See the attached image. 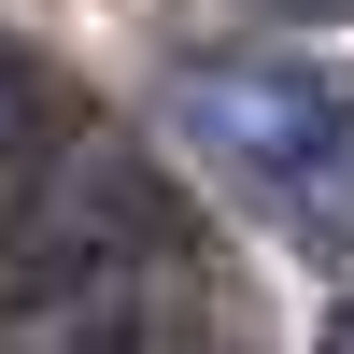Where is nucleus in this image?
I'll list each match as a JSON object with an SVG mask.
<instances>
[{
  "mask_svg": "<svg viewBox=\"0 0 354 354\" xmlns=\"http://www.w3.org/2000/svg\"><path fill=\"white\" fill-rule=\"evenodd\" d=\"M170 142L255 198L298 255L354 283V85L312 57H185L170 71Z\"/></svg>",
  "mask_w": 354,
  "mask_h": 354,
  "instance_id": "nucleus-1",
  "label": "nucleus"
},
{
  "mask_svg": "<svg viewBox=\"0 0 354 354\" xmlns=\"http://www.w3.org/2000/svg\"><path fill=\"white\" fill-rule=\"evenodd\" d=\"M57 100H43V71H28L15 43H0V255L28 241V213H43V185H57Z\"/></svg>",
  "mask_w": 354,
  "mask_h": 354,
  "instance_id": "nucleus-2",
  "label": "nucleus"
},
{
  "mask_svg": "<svg viewBox=\"0 0 354 354\" xmlns=\"http://www.w3.org/2000/svg\"><path fill=\"white\" fill-rule=\"evenodd\" d=\"M312 354H354V298H340V312H326V340H312Z\"/></svg>",
  "mask_w": 354,
  "mask_h": 354,
  "instance_id": "nucleus-3",
  "label": "nucleus"
},
{
  "mask_svg": "<svg viewBox=\"0 0 354 354\" xmlns=\"http://www.w3.org/2000/svg\"><path fill=\"white\" fill-rule=\"evenodd\" d=\"M270 15H354V0H270Z\"/></svg>",
  "mask_w": 354,
  "mask_h": 354,
  "instance_id": "nucleus-4",
  "label": "nucleus"
}]
</instances>
